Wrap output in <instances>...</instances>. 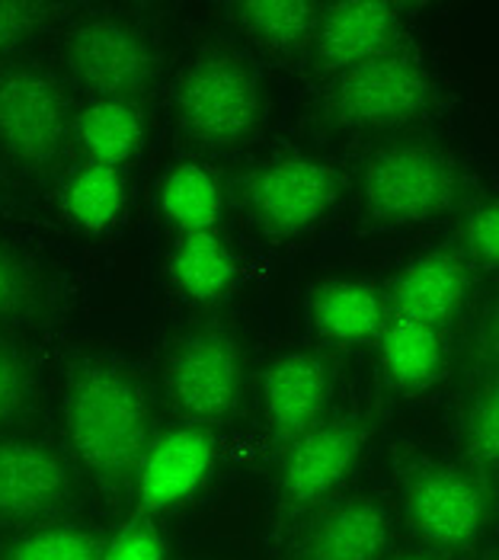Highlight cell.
<instances>
[{"instance_id": "1", "label": "cell", "mask_w": 499, "mask_h": 560, "mask_svg": "<svg viewBox=\"0 0 499 560\" xmlns=\"http://www.w3.org/2000/svg\"><path fill=\"white\" fill-rule=\"evenodd\" d=\"M68 435L83 468L100 480L138 475L148 455V404L141 388L109 365H93L68 390Z\"/></svg>"}, {"instance_id": "2", "label": "cell", "mask_w": 499, "mask_h": 560, "mask_svg": "<svg viewBox=\"0 0 499 560\" xmlns=\"http://www.w3.org/2000/svg\"><path fill=\"white\" fill-rule=\"evenodd\" d=\"M176 109L193 141L211 148L234 144L256 126V78L231 55H202L179 78Z\"/></svg>"}, {"instance_id": "3", "label": "cell", "mask_w": 499, "mask_h": 560, "mask_svg": "<svg viewBox=\"0 0 499 560\" xmlns=\"http://www.w3.org/2000/svg\"><path fill=\"white\" fill-rule=\"evenodd\" d=\"M457 192L455 167L445 154L401 144L374 158L365 171V199L378 218L419 221L445 212Z\"/></svg>"}, {"instance_id": "4", "label": "cell", "mask_w": 499, "mask_h": 560, "mask_svg": "<svg viewBox=\"0 0 499 560\" xmlns=\"http://www.w3.org/2000/svg\"><path fill=\"white\" fill-rule=\"evenodd\" d=\"M241 378V346L221 327H206L179 340L166 365L170 397L193 420H224L237 407Z\"/></svg>"}, {"instance_id": "5", "label": "cell", "mask_w": 499, "mask_h": 560, "mask_svg": "<svg viewBox=\"0 0 499 560\" xmlns=\"http://www.w3.org/2000/svg\"><path fill=\"white\" fill-rule=\"evenodd\" d=\"M68 100L36 68L0 71V148L23 164H48L68 138Z\"/></svg>"}, {"instance_id": "6", "label": "cell", "mask_w": 499, "mask_h": 560, "mask_svg": "<svg viewBox=\"0 0 499 560\" xmlns=\"http://www.w3.org/2000/svg\"><path fill=\"white\" fill-rule=\"evenodd\" d=\"M68 65L74 78L103 103H125L141 93L151 71V45L138 30L119 20H90L68 39Z\"/></svg>"}, {"instance_id": "7", "label": "cell", "mask_w": 499, "mask_h": 560, "mask_svg": "<svg viewBox=\"0 0 499 560\" xmlns=\"http://www.w3.org/2000/svg\"><path fill=\"white\" fill-rule=\"evenodd\" d=\"M426 74L404 55H381L343 71L336 113L352 126H394L426 106Z\"/></svg>"}, {"instance_id": "8", "label": "cell", "mask_w": 499, "mask_h": 560, "mask_svg": "<svg viewBox=\"0 0 499 560\" xmlns=\"http://www.w3.org/2000/svg\"><path fill=\"white\" fill-rule=\"evenodd\" d=\"M407 506L416 532L442 548H461L474 541L487 518L484 490L474 477L455 468H436L416 477Z\"/></svg>"}, {"instance_id": "9", "label": "cell", "mask_w": 499, "mask_h": 560, "mask_svg": "<svg viewBox=\"0 0 499 560\" xmlns=\"http://www.w3.org/2000/svg\"><path fill=\"white\" fill-rule=\"evenodd\" d=\"M65 462L30 439H0V518L30 522L55 513L68 497Z\"/></svg>"}, {"instance_id": "10", "label": "cell", "mask_w": 499, "mask_h": 560, "mask_svg": "<svg viewBox=\"0 0 499 560\" xmlns=\"http://www.w3.org/2000/svg\"><path fill=\"white\" fill-rule=\"evenodd\" d=\"M253 209L272 231H298L314 224L336 196L333 173L314 161H282L253 179Z\"/></svg>"}, {"instance_id": "11", "label": "cell", "mask_w": 499, "mask_h": 560, "mask_svg": "<svg viewBox=\"0 0 499 560\" xmlns=\"http://www.w3.org/2000/svg\"><path fill=\"white\" fill-rule=\"evenodd\" d=\"M391 545V518L374 500H343L314 518L298 560H381Z\"/></svg>"}, {"instance_id": "12", "label": "cell", "mask_w": 499, "mask_h": 560, "mask_svg": "<svg viewBox=\"0 0 499 560\" xmlns=\"http://www.w3.org/2000/svg\"><path fill=\"white\" fill-rule=\"evenodd\" d=\"M356 455H359V430L352 423H327L298 435L282 471L286 497L298 506L321 503L349 475Z\"/></svg>"}, {"instance_id": "13", "label": "cell", "mask_w": 499, "mask_h": 560, "mask_svg": "<svg viewBox=\"0 0 499 560\" xmlns=\"http://www.w3.org/2000/svg\"><path fill=\"white\" fill-rule=\"evenodd\" d=\"M330 394V375L321 359L291 352L269 365L263 378V400L269 423L286 439H298L317 427Z\"/></svg>"}, {"instance_id": "14", "label": "cell", "mask_w": 499, "mask_h": 560, "mask_svg": "<svg viewBox=\"0 0 499 560\" xmlns=\"http://www.w3.org/2000/svg\"><path fill=\"white\" fill-rule=\"evenodd\" d=\"M394 39L397 13L387 3H336L317 20L321 58L339 71L391 55Z\"/></svg>"}, {"instance_id": "15", "label": "cell", "mask_w": 499, "mask_h": 560, "mask_svg": "<svg viewBox=\"0 0 499 560\" xmlns=\"http://www.w3.org/2000/svg\"><path fill=\"white\" fill-rule=\"evenodd\" d=\"M214 445L206 432L179 430L154 442L138 468V493L148 506L186 500L211 471Z\"/></svg>"}, {"instance_id": "16", "label": "cell", "mask_w": 499, "mask_h": 560, "mask_svg": "<svg viewBox=\"0 0 499 560\" xmlns=\"http://www.w3.org/2000/svg\"><path fill=\"white\" fill-rule=\"evenodd\" d=\"M464 289H467V276L455 257L445 254L426 257L401 276L394 289V311L397 317L439 327L464 302Z\"/></svg>"}, {"instance_id": "17", "label": "cell", "mask_w": 499, "mask_h": 560, "mask_svg": "<svg viewBox=\"0 0 499 560\" xmlns=\"http://www.w3.org/2000/svg\"><path fill=\"white\" fill-rule=\"evenodd\" d=\"M314 314L327 337L346 340V343L372 340L384 327V304L369 285H359V282L327 285L314 304Z\"/></svg>"}, {"instance_id": "18", "label": "cell", "mask_w": 499, "mask_h": 560, "mask_svg": "<svg viewBox=\"0 0 499 560\" xmlns=\"http://www.w3.org/2000/svg\"><path fill=\"white\" fill-rule=\"evenodd\" d=\"M381 359L397 385H422L439 372L442 362L439 330L407 317H394L387 330H381Z\"/></svg>"}, {"instance_id": "19", "label": "cell", "mask_w": 499, "mask_h": 560, "mask_svg": "<svg viewBox=\"0 0 499 560\" xmlns=\"http://www.w3.org/2000/svg\"><path fill=\"white\" fill-rule=\"evenodd\" d=\"M173 279L193 299H218L234 279V262L211 231H193L176 244Z\"/></svg>"}, {"instance_id": "20", "label": "cell", "mask_w": 499, "mask_h": 560, "mask_svg": "<svg viewBox=\"0 0 499 560\" xmlns=\"http://www.w3.org/2000/svg\"><path fill=\"white\" fill-rule=\"evenodd\" d=\"M78 135L93 164L119 167L141 141V122L128 103H96L81 116Z\"/></svg>"}, {"instance_id": "21", "label": "cell", "mask_w": 499, "mask_h": 560, "mask_svg": "<svg viewBox=\"0 0 499 560\" xmlns=\"http://www.w3.org/2000/svg\"><path fill=\"white\" fill-rule=\"evenodd\" d=\"M166 218L179 224L186 234L208 231L221 212V192L218 183L196 164H183L166 176L164 192H161Z\"/></svg>"}, {"instance_id": "22", "label": "cell", "mask_w": 499, "mask_h": 560, "mask_svg": "<svg viewBox=\"0 0 499 560\" xmlns=\"http://www.w3.org/2000/svg\"><path fill=\"white\" fill-rule=\"evenodd\" d=\"M65 202H68V215L78 224L90 228V231L106 228L113 218L119 215L125 202V183L119 176V167H106V164L90 161L86 167L71 176Z\"/></svg>"}, {"instance_id": "23", "label": "cell", "mask_w": 499, "mask_h": 560, "mask_svg": "<svg viewBox=\"0 0 499 560\" xmlns=\"http://www.w3.org/2000/svg\"><path fill=\"white\" fill-rule=\"evenodd\" d=\"M241 23L253 39L269 48H291L311 30H317V7L301 0H263V3H244L237 7Z\"/></svg>"}, {"instance_id": "24", "label": "cell", "mask_w": 499, "mask_h": 560, "mask_svg": "<svg viewBox=\"0 0 499 560\" xmlns=\"http://www.w3.org/2000/svg\"><path fill=\"white\" fill-rule=\"evenodd\" d=\"M103 551L96 548V541L78 532V528H48L39 535H30L26 541H20L10 560H100Z\"/></svg>"}, {"instance_id": "25", "label": "cell", "mask_w": 499, "mask_h": 560, "mask_svg": "<svg viewBox=\"0 0 499 560\" xmlns=\"http://www.w3.org/2000/svg\"><path fill=\"white\" fill-rule=\"evenodd\" d=\"M467 445L477 458L499 465V378L477 394L467 417Z\"/></svg>"}, {"instance_id": "26", "label": "cell", "mask_w": 499, "mask_h": 560, "mask_svg": "<svg viewBox=\"0 0 499 560\" xmlns=\"http://www.w3.org/2000/svg\"><path fill=\"white\" fill-rule=\"evenodd\" d=\"M30 404V372L13 349L0 346V427L16 420Z\"/></svg>"}, {"instance_id": "27", "label": "cell", "mask_w": 499, "mask_h": 560, "mask_svg": "<svg viewBox=\"0 0 499 560\" xmlns=\"http://www.w3.org/2000/svg\"><path fill=\"white\" fill-rule=\"evenodd\" d=\"M100 560H164V541L148 522H131L109 541Z\"/></svg>"}, {"instance_id": "28", "label": "cell", "mask_w": 499, "mask_h": 560, "mask_svg": "<svg viewBox=\"0 0 499 560\" xmlns=\"http://www.w3.org/2000/svg\"><path fill=\"white\" fill-rule=\"evenodd\" d=\"M467 247L484 262L499 266V202L474 212V218L467 221Z\"/></svg>"}, {"instance_id": "29", "label": "cell", "mask_w": 499, "mask_h": 560, "mask_svg": "<svg viewBox=\"0 0 499 560\" xmlns=\"http://www.w3.org/2000/svg\"><path fill=\"white\" fill-rule=\"evenodd\" d=\"M26 295H30L26 272L20 269L16 259L0 247V317L16 314L26 304Z\"/></svg>"}, {"instance_id": "30", "label": "cell", "mask_w": 499, "mask_h": 560, "mask_svg": "<svg viewBox=\"0 0 499 560\" xmlns=\"http://www.w3.org/2000/svg\"><path fill=\"white\" fill-rule=\"evenodd\" d=\"M36 23V7L30 3H0V55H7Z\"/></svg>"}, {"instance_id": "31", "label": "cell", "mask_w": 499, "mask_h": 560, "mask_svg": "<svg viewBox=\"0 0 499 560\" xmlns=\"http://www.w3.org/2000/svg\"><path fill=\"white\" fill-rule=\"evenodd\" d=\"M490 337H494V346L499 349V304L497 311H494V320H490Z\"/></svg>"}, {"instance_id": "32", "label": "cell", "mask_w": 499, "mask_h": 560, "mask_svg": "<svg viewBox=\"0 0 499 560\" xmlns=\"http://www.w3.org/2000/svg\"><path fill=\"white\" fill-rule=\"evenodd\" d=\"M416 560H419V558H416Z\"/></svg>"}]
</instances>
